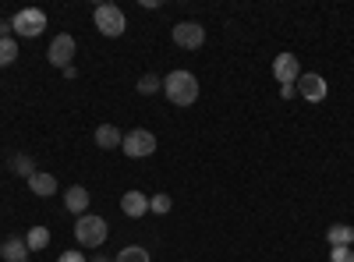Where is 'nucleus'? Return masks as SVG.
Returning a JSON list of instances; mask_svg holds the SVG:
<instances>
[{
  "instance_id": "nucleus-1",
  "label": "nucleus",
  "mask_w": 354,
  "mask_h": 262,
  "mask_svg": "<svg viewBox=\"0 0 354 262\" xmlns=\"http://www.w3.org/2000/svg\"><path fill=\"white\" fill-rule=\"evenodd\" d=\"M163 96L174 106H192L198 100V78L192 71H170L163 78Z\"/></svg>"
},
{
  "instance_id": "nucleus-2",
  "label": "nucleus",
  "mask_w": 354,
  "mask_h": 262,
  "mask_svg": "<svg viewBox=\"0 0 354 262\" xmlns=\"http://www.w3.org/2000/svg\"><path fill=\"white\" fill-rule=\"evenodd\" d=\"M93 21H96V28L106 36V39H117V36H124V28H128V18H124V11L117 8V4H96V11H93Z\"/></svg>"
},
{
  "instance_id": "nucleus-3",
  "label": "nucleus",
  "mask_w": 354,
  "mask_h": 262,
  "mask_svg": "<svg viewBox=\"0 0 354 262\" xmlns=\"http://www.w3.org/2000/svg\"><path fill=\"white\" fill-rule=\"evenodd\" d=\"M106 234H110V227H106L103 216L85 213V216H78V223H75V238H78L82 248H100V245L106 241Z\"/></svg>"
},
{
  "instance_id": "nucleus-4",
  "label": "nucleus",
  "mask_w": 354,
  "mask_h": 262,
  "mask_svg": "<svg viewBox=\"0 0 354 262\" xmlns=\"http://www.w3.org/2000/svg\"><path fill=\"white\" fill-rule=\"evenodd\" d=\"M43 28H46V15H43L39 8H21V11L11 18V32H15V36H25V39L43 36Z\"/></svg>"
},
{
  "instance_id": "nucleus-5",
  "label": "nucleus",
  "mask_w": 354,
  "mask_h": 262,
  "mask_svg": "<svg viewBox=\"0 0 354 262\" xmlns=\"http://www.w3.org/2000/svg\"><path fill=\"white\" fill-rule=\"evenodd\" d=\"M121 153H124L128 160H145V156H153V153H156V135L145 131V128L128 131L124 142H121Z\"/></svg>"
},
{
  "instance_id": "nucleus-6",
  "label": "nucleus",
  "mask_w": 354,
  "mask_h": 262,
  "mask_svg": "<svg viewBox=\"0 0 354 262\" xmlns=\"http://www.w3.org/2000/svg\"><path fill=\"white\" fill-rule=\"evenodd\" d=\"M75 50H78V43H75V36H68V32H61V36H53V43H50V50H46V61L53 64V68H71V61H75Z\"/></svg>"
},
{
  "instance_id": "nucleus-7",
  "label": "nucleus",
  "mask_w": 354,
  "mask_h": 262,
  "mask_svg": "<svg viewBox=\"0 0 354 262\" xmlns=\"http://www.w3.org/2000/svg\"><path fill=\"white\" fill-rule=\"evenodd\" d=\"M273 78L280 82V89H283V85H298V78H301L298 57H294V53H277L273 57Z\"/></svg>"
},
{
  "instance_id": "nucleus-8",
  "label": "nucleus",
  "mask_w": 354,
  "mask_h": 262,
  "mask_svg": "<svg viewBox=\"0 0 354 262\" xmlns=\"http://www.w3.org/2000/svg\"><path fill=\"white\" fill-rule=\"evenodd\" d=\"M294 89H298L308 103H322V100H326V93H330V85H326V78L315 75V71H301V78H298Z\"/></svg>"
},
{
  "instance_id": "nucleus-9",
  "label": "nucleus",
  "mask_w": 354,
  "mask_h": 262,
  "mask_svg": "<svg viewBox=\"0 0 354 262\" xmlns=\"http://www.w3.org/2000/svg\"><path fill=\"white\" fill-rule=\"evenodd\" d=\"M174 43L181 50H198L205 43V28L198 21H177L174 25Z\"/></svg>"
},
{
  "instance_id": "nucleus-10",
  "label": "nucleus",
  "mask_w": 354,
  "mask_h": 262,
  "mask_svg": "<svg viewBox=\"0 0 354 262\" xmlns=\"http://www.w3.org/2000/svg\"><path fill=\"white\" fill-rule=\"evenodd\" d=\"M121 213L131 216V220L145 216V213H149V195H142V191H124V195H121Z\"/></svg>"
},
{
  "instance_id": "nucleus-11",
  "label": "nucleus",
  "mask_w": 354,
  "mask_h": 262,
  "mask_svg": "<svg viewBox=\"0 0 354 262\" xmlns=\"http://www.w3.org/2000/svg\"><path fill=\"white\" fill-rule=\"evenodd\" d=\"M64 206H68L75 216H85V213H88V191H85L82 185H71V188L64 191Z\"/></svg>"
},
{
  "instance_id": "nucleus-12",
  "label": "nucleus",
  "mask_w": 354,
  "mask_h": 262,
  "mask_svg": "<svg viewBox=\"0 0 354 262\" xmlns=\"http://www.w3.org/2000/svg\"><path fill=\"white\" fill-rule=\"evenodd\" d=\"M28 188H32V195H39V198H50L57 191V178L46 174V170H36L32 178H28Z\"/></svg>"
},
{
  "instance_id": "nucleus-13",
  "label": "nucleus",
  "mask_w": 354,
  "mask_h": 262,
  "mask_svg": "<svg viewBox=\"0 0 354 262\" xmlns=\"http://www.w3.org/2000/svg\"><path fill=\"white\" fill-rule=\"evenodd\" d=\"M326 241H330V248H351V245H354V227L333 223V227L326 230Z\"/></svg>"
},
{
  "instance_id": "nucleus-14",
  "label": "nucleus",
  "mask_w": 354,
  "mask_h": 262,
  "mask_svg": "<svg viewBox=\"0 0 354 262\" xmlns=\"http://www.w3.org/2000/svg\"><path fill=\"white\" fill-rule=\"evenodd\" d=\"M0 255H4V262H28V245H25V238H8L4 245H0Z\"/></svg>"
},
{
  "instance_id": "nucleus-15",
  "label": "nucleus",
  "mask_w": 354,
  "mask_h": 262,
  "mask_svg": "<svg viewBox=\"0 0 354 262\" xmlns=\"http://www.w3.org/2000/svg\"><path fill=\"white\" fill-rule=\"evenodd\" d=\"M121 142H124L121 128H113V124H100L96 128V145L100 149H121Z\"/></svg>"
},
{
  "instance_id": "nucleus-16",
  "label": "nucleus",
  "mask_w": 354,
  "mask_h": 262,
  "mask_svg": "<svg viewBox=\"0 0 354 262\" xmlns=\"http://www.w3.org/2000/svg\"><path fill=\"white\" fill-rule=\"evenodd\" d=\"M8 167L18 174V178H25V181L36 174V160H32V156H25V153H15V156L8 160Z\"/></svg>"
},
{
  "instance_id": "nucleus-17",
  "label": "nucleus",
  "mask_w": 354,
  "mask_h": 262,
  "mask_svg": "<svg viewBox=\"0 0 354 262\" xmlns=\"http://www.w3.org/2000/svg\"><path fill=\"white\" fill-rule=\"evenodd\" d=\"M25 245H28V252H43L46 245H50V230L46 227H32L25 234Z\"/></svg>"
},
{
  "instance_id": "nucleus-18",
  "label": "nucleus",
  "mask_w": 354,
  "mask_h": 262,
  "mask_svg": "<svg viewBox=\"0 0 354 262\" xmlns=\"http://www.w3.org/2000/svg\"><path fill=\"white\" fill-rule=\"evenodd\" d=\"M113 262H153L149 259V252H145V248H138V245H128V248H121V252H117V259Z\"/></svg>"
},
{
  "instance_id": "nucleus-19",
  "label": "nucleus",
  "mask_w": 354,
  "mask_h": 262,
  "mask_svg": "<svg viewBox=\"0 0 354 262\" xmlns=\"http://www.w3.org/2000/svg\"><path fill=\"white\" fill-rule=\"evenodd\" d=\"M135 89H138L142 96H153V93H163V78H160V75H142V78H138V85H135Z\"/></svg>"
},
{
  "instance_id": "nucleus-20",
  "label": "nucleus",
  "mask_w": 354,
  "mask_h": 262,
  "mask_svg": "<svg viewBox=\"0 0 354 262\" xmlns=\"http://www.w3.org/2000/svg\"><path fill=\"white\" fill-rule=\"evenodd\" d=\"M18 61V43L8 36V39H0V68H8Z\"/></svg>"
},
{
  "instance_id": "nucleus-21",
  "label": "nucleus",
  "mask_w": 354,
  "mask_h": 262,
  "mask_svg": "<svg viewBox=\"0 0 354 262\" xmlns=\"http://www.w3.org/2000/svg\"><path fill=\"white\" fill-rule=\"evenodd\" d=\"M170 206H174V202H170V195H163V191L149 198V213H156V216H167Z\"/></svg>"
},
{
  "instance_id": "nucleus-22",
  "label": "nucleus",
  "mask_w": 354,
  "mask_h": 262,
  "mask_svg": "<svg viewBox=\"0 0 354 262\" xmlns=\"http://www.w3.org/2000/svg\"><path fill=\"white\" fill-rule=\"evenodd\" d=\"M330 262H354V252L351 248H333L330 252Z\"/></svg>"
},
{
  "instance_id": "nucleus-23",
  "label": "nucleus",
  "mask_w": 354,
  "mask_h": 262,
  "mask_svg": "<svg viewBox=\"0 0 354 262\" xmlns=\"http://www.w3.org/2000/svg\"><path fill=\"white\" fill-rule=\"evenodd\" d=\"M57 262H85V255H82V252H64Z\"/></svg>"
},
{
  "instance_id": "nucleus-24",
  "label": "nucleus",
  "mask_w": 354,
  "mask_h": 262,
  "mask_svg": "<svg viewBox=\"0 0 354 262\" xmlns=\"http://www.w3.org/2000/svg\"><path fill=\"white\" fill-rule=\"evenodd\" d=\"M280 96H283V100H290V96H298V89H294V85H283Z\"/></svg>"
},
{
  "instance_id": "nucleus-25",
  "label": "nucleus",
  "mask_w": 354,
  "mask_h": 262,
  "mask_svg": "<svg viewBox=\"0 0 354 262\" xmlns=\"http://www.w3.org/2000/svg\"><path fill=\"white\" fill-rule=\"evenodd\" d=\"M11 36V21H0V39H8Z\"/></svg>"
},
{
  "instance_id": "nucleus-26",
  "label": "nucleus",
  "mask_w": 354,
  "mask_h": 262,
  "mask_svg": "<svg viewBox=\"0 0 354 262\" xmlns=\"http://www.w3.org/2000/svg\"><path fill=\"white\" fill-rule=\"evenodd\" d=\"M93 262H110V259H93Z\"/></svg>"
},
{
  "instance_id": "nucleus-27",
  "label": "nucleus",
  "mask_w": 354,
  "mask_h": 262,
  "mask_svg": "<svg viewBox=\"0 0 354 262\" xmlns=\"http://www.w3.org/2000/svg\"><path fill=\"white\" fill-rule=\"evenodd\" d=\"M28 262H32V259H28Z\"/></svg>"
}]
</instances>
